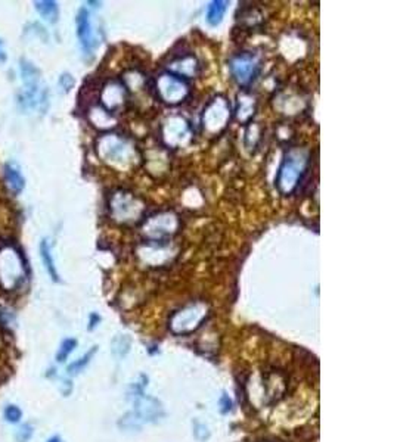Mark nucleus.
<instances>
[{"label": "nucleus", "instance_id": "f257e3e1", "mask_svg": "<svg viewBox=\"0 0 394 442\" xmlns=\"http://www.w3.org/2000/svg\"><path fill=\"white\" fill-rule=\"evenodd\" d=\"M22 80L21 102L25 109L45 114L49 108V90L43 82L42 73L27 59H22L20 65Z\"/></svg>", "mask_w": 394, "mask_h": 442}, {"label": "nucleus", "instance_id": "f03ea898", "mask_svg": "<svg viewBox=\"0 0 394 442\" xmlns=\"http://www.w3.org/2000/svg\"><path fill=\"white\" fill-rule=\"evenodd\" d=\"M27 279V264L25 258L14 243L0 246V288L6 292H14Z\"/></svg>", "mask_w": 394, "mask_h": 442}, {"label": "nucleus", "instance_id": "7ed1b4c3", "mask_svg": "<svg viewBox=\"0 0 394 442\" xmlns=\"http://www.w3.org/2000/svg\"><path fill=\"white\" fill-rule=\"evenodd\" d=\"M309 155L303 149H291L282 161L276 177V186L282 195L294 192L308 170Z\"/></svg>", "mask_w": 394, "mask_h": 442}, {"label": "nucleus", "instance_id": "20e7f679", "mask_svg": "<svg viewBox=\"0 0 394 442\" xmlns=\"http://www.w3.org/2000/svg\"><path fill=\"white\" fill-rule=\"evenodd\" d=\"M209 316V305L204 303L189 304L172 316L170 329L176 335L192 333L202 326Z\"/></svg>", "mask_w": 394, "mask_h": 442}, {"label": "nucleus", "instance_id": "39448f33", "mask_svg": "<svg viewBox=\"0 0 394 442\" xmlns=\"http://www.w3.org/2000/svg\"><path fill=\"white\" fill-rule=\"evenodd\" d=\"M229 70L239 86H250L260 71V58L251 52L236 54L229 61Z\"/></svg>", "mask_w": 394, "mask_h": 442}, {"label": "nucleus", "instance_id": "423d86ee", "mask_svg": "<svg viewBox=\"0 0 394 442\" xmlns=\"http://www.w3.org/2000/svg\"><path fill=\"white\" fill-rule=\"evenodd\" d=\"M98 153L105 162L117 165L130 161L132 149L130 145L116 135H108L98 140Z\"/></svg>", "mask_w": 394, "mask_h": 442}, {"label": "nucleus", "instance_id": "0eeeda50", "mask_svg": "<svg viewBox=\"0 0 394 442\" xmlns=\"http://www.w3.org/2000/svg\"><path fill=\"white\" fill-rule=\"evenodd\" d=\"M142 205L136 198L132 197V193L120 190L114 193V197L109 202V211L114 217V220L120 221V223H129V221H135L139 215L142 214Z\"/></svg>", "mask_w": 394, "mask_h": 442}, {"label": "nucleus", "instance_id": "6e6552de", "mask_svg": "<svg viewBox=\"0 0 394 442\" xmlns=\"http://www.w3.org/2000/svg\"><path fill=\"white\" fill-rule=\"evenodd\" d=\"M157 90L160 98L166 103H170V105H176V103L183 102L189 95V86L185 82V79L172 73L160 75Z\"/></svg>", "mask_w": 394, "mask_h": 442}, {"label": "nucleus", "instance_id": "1a4fd4ad", "mask_svg": "<svg viewBox=\"0 0 394 442\" xmlns=\"http://www.w3.org/2000/svg\"><path fill=\"white\" fill-rule=\"evenodd\" d=\"M75 25H77V38H79V43L84 56H93V52L98 43H96V37L93 31L91 12H89L86 8H82L79 10L77 18H75Z\"/></svg>", "mask_w": 394, "mask_h": 442}, {"label": "nucleus", "instance_id": "9d476101", "mask_svg": "<svg viewBox=\"0 0 394 442\" xmlns=\"http://www.w3.org/2000/svg\"><path fill=\"white\" fill-rule=\"evenodd\" d=\"M132 401L135 406L133 411H136V414L142 419L144 423H157L166 416L161 401H158L154 397L142 394L139 397H135Z\"/></svg>", "mask_w": 394, "mask_h": 442}, {"label": "nucleus", "instance_id": "9b49d317", "mask_svg": "<svg viewBox=\"0 0 394 442\" xmlns=\"http://www.w3.org/2000/svg\"><path fill=\"white\" fill-rule=\"evenodd\" d=\"M3 181L9 193L14 195V197H18V195L24 190L25 178L17 162L9 161L3 164Z\"/></svg>", "mask_w": 394, "mask_h": 442}, {"label": "nucleus", "instance_id": "f8f14e48", "mask_svg": "<svg viewBox=\"0 0 394 442\" xmlns=\"http://www.w3.org/2000/svg\"><path fill=\"white\" fill-rule=\"evenodd\" d=\"M264 391L266 397L271 398L272 401H278L281 397H284L287 391V379L281 372H272L264 379Z\"/></svg>", "mask_w": 394, "mask_h": 442}, {"label": "nucleus", "instance_id": "ddd939ff", "mask_svg": "<svg viewBox=\"0 0 394 442\" xmlns=\"http://www.w3.org/2000/svg\"><path fill=\"white\" fill-rule=\"evenodd\" d=\"M39 251H40V257H42V263L45 266V270L47 271V275L54 282H59V275H58L55 259L52 255V245L49 243V241L46 238L42 239V242L39 245Z\"/></svg>", "mask_w": 394, "mask_h": 442}, {"label": "nucleus", "instance_id": "4468645a", "mask_svg": "<svg viewBox=\"0 0 394 442\" xmlns=\"http://www.w3.org/2000/svg\"><path fill=\"white\" fill-rule=\"evenodd\" d=\"M124 99L123 87L116 83H108L103 90V103L104 107L111 111L121 105V100Z\"/></svg>", "mask_w": 394, "mask_h": 442}, {"label": "nucleus", "instance_id": "2eb2a0df", "mask_svg": "<svg viewBox=\"0 0 394 442\" xmlns=\"http://www.w3.org/2000/svg\"><path fill=\"white\" fill-rule=\"evenodd\" d=\"M34 9L39 12V15L49 24H55L59 18V8L56 2H50V0L34 2Z\"/></svg>", "mask_w": 394, "mask_h": 442}, {"label": "nucleus", "instance_id": "dca6fc26", "mask_svg": "<svg viewBox=\"0 0 394 442\" xmlns=\"http://www.w3.org/2000/svg\"><path fill=\"white\" fill-rule=\"evenodd\" d=\"M227 2L223 0H214L207 8V22L211 27H218V25L223 21V17L227 10Z\"/></svg>", "mask_w": 394, "mask_h": 442}, {"label": "nucleus", "instance_id": "f3484780", "mask_svg": "<svg viewBox=\"0 0 394 442\" xmlns=\"http://www.w3.org/2000/svg\"><path fill=\"white\" fill-rule=\"evenodd\" d=\"M130 348H132V340L127 335H117L112 340L111 351H112L114 357L124 358L127 354L130 353Z\"/></svg>", "mask_w": 394, "mask_h": 442}, {"label": "nucleus", "instance_id": "a211bd4d", "mask_svg": "<svg viewBox=\"0 0 394 442\" xmlns=\"http://www.w3.org/2000/svg\"><path fill=\"white\" fill-rule=\"evenodd\" d=\"M96 351H98V346H92V349H89L83 357H80L79 360L73 361V363L70 364V366L67 367L68 374H70V376H75V374L82 373V372L89 366V363L92 361L93 356L96 354Z\"/></svg>", "mask_w": 394, "mask_h": 442}, {"label": "nucleus", "instance_id": "6ab92c4d", "mask_svg": "<svg viewBox=\"0 0 394 442\" xmlns=\"http://www.w3.org/2000/svg\"><path fill=\"white\" fill-rule=\"evenodd\" d=\"M119 426H120V429H123V431L133 432V431H141L142 426H144V422L136 414V411H129L120 419Z\"/></svg>", "mask_w": 394, "mask_h": 442}, {"label": "nucleus", "instance_id": "aec40b11", "mask_svg": "<svg viewBox=\"0 0 394 442\" xmlns=\"http://www.w3.org/2000/svg\"><path fill=\"white\" fill-rule=\"evenodd\" d=\"M75 348H77V340H74V337H67V340H63L56 353V361L66 363Z\"/></svg>", "mask_w": 394, "mask_h": 442}, {"label": "nucleus", "instance_id": "412c9836", "mask_svg": "<svg viewBox=\"0 0 394 442\" xmlns=\"http://www.w3.org/2000/svg\"><path fill=\"white\" fill-rule=\"evenodd\" d=\"M3 418L8 423H12V425H17L21 422V418H22V411L18 406L15 404H9L5 407L3 410Z\"/></svg>", "mask_w": 394, "mask_h": 442}, {"label": "nucleus", "instance_id": "4be33fe9", "mask_svg": "<svg viewBox=\"0 0 394 442\" xmlns=\"http://www.w3.org/2000/svg\"><path fill=\"white\" fill-rule=\"evenodd\" d=\"M210 429L207 425L201 423L198 420H194V436L199 441V442H204L210 438Z\"/></svg>", "mask_w": 394, "mask_h": 442}, {"label": "nucleus", "instance_id": "5701e85b", "mask_svg": "<svg viewBox=\"0 0 394 442\" xmlns=\"http://www.w3.org/2000/svg\"><path fill=\"white\" fill-rule=\"evenodd\" d=\"M34 431H33V426L30 423H24L21 425L18 429H17V434H15V438L18 442H29L33 436Z\"/></svg>", "mask_w": 394, "mask_h": 442}, {"label": "nucleus", "instance_id": "b1692460", "mask_svg": "<svg viewBox=\"0 0 394 442\" xmlns=\"http://www.w3.org/2000/svg\"><path fill=\"white\" fill-rule=\"evenodd\" d=\"M59 87L63 90V92L66 93H68L70 90L74 87V84H75V80H74V77L71 75V74H68V73H63L61 77H59Z\"/></svg>", "mask_w": 394, "mask_h": 442}, {"label": "nucleus", "instance_id": "393cba45", "mask_svg": "<svg viewBox=\"0 0 394 442\" xmlns=\"http://www.w3.org/2000/svg\"><path fill=\"white\" fill-rule=\"evenodd\" d=\"M219 407H220V413H222V414H227L229 411L232 410L234 402H232L231 398H229L227 394H223V395L220 397V399H219Z\"/></svg>", "mask_w": 394, "mask_h": 442}, {"label": "nucleus", "instance_id": "a878e982", "mask_svg": "<svg viewBox=\"0 0 394 442\" xmlns=\"http://www.w3.org/2000/svg\"><path fill=\"white\" fill-rule=\"evenodd\" d=\"M99 323H100V316L96 313H92L91 317H89V330L96 329Z\"/></svg>", "mask_w": 394, "mask_h": 442}, {"label": "nucleus", "instance_id": "bb28decb", "mask_svg": "<svg viewBox=\"0 0 394 442\" xmlns=\"http://www.w3.org/2000/svg\"><path fill=\"white\" fill-rule=\"evenodd\" d=\"M6 61V50L3 47V43L0 42V62H5Z\"/></svg>", "mask_w": 394, "mask_h": 442}, {"label": "nucleus", "instance_id": "cd10ccee", "mask_svg": "<svg viewBox=\"0 0 394 442\" xmlns=\"http://www.w3.org/2000/svg\"><path fill=\"white\" fill-rule=\"evenodd\" d=\"M46 442H62V439L59 436H52V438H49Z\"/></svg>", "mask_w": 394, "mask_h": 442}]
</instances>
